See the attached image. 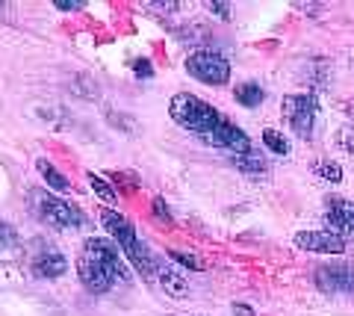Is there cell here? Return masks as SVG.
<instances>
[{"instance_id":"obj_1","label":"cell","mask_w":354,"mask_h":316,"mask_svg":"<svg viewBox=\"0 0 354 316\" xmlns=\"http://www.w3.org/2000/svg\"><path fill=\"white\" fill-rule=\"evenodd\" d=\"M77 275L88 292H109L115 284H127L130 272L124 254L113 239H86L80 257H77Z\"/></svg>"},{"instance_id":"obj_2","label":"cell","mask_w":354,"mask_h":316,"mask_svg":"<svg viewBox=\"0 0 354 316\" xmlns=\"http://www.w3.org/2000/svg\"><path fill=\"white\" fill-rule=\"evenodd\" d=\"M97 216H101V225L106 227V234L113 236V243L121 248V254H124L127 263L136 269L145 281H151V278H153V269H157V257H153L151 248L139 239L136 227L127 222V216L109 210V207H104V210L97 213Z\"/></svg>"},{"instance_id":"obj_3","label":"cell","mask_w":354,"mask_h":316,"mask_svg":"<svg viewBox=\"0 0 354 316\" xmlns=\"http://www.w3.org/2000/svg\"><path fill=\"white\" fill-rule=\"evenodd\" d=\"M169 113L183 130H192V133H201V136H207L209 130L221 122V113L216 106L201 101V97L192 92H177L169 104Z\"/></svg>"},{"instance_id":"obj_4","label":"cell","mask_w":354,"mask_h":316,"mask_svg":"<svg viewBox=\"0 0 354 316\" xmlns=\"http://www.w3.org/2000/svg\"><path fill=\"white\" fill-rule=\"evenodd\" d=\"M30 204H32V213H36L41 222H48L50 227H57V231H71V227H80L86 222L80 207L59 198V195L30 189Z\"/></svg>"},{"instance_id":"obj_5","label":"cell","mask_w":354,"mask_h":316,"mask_svg":"<svg viewBox=\"0 0 354 316\" xmlns=\"http://www.w3.org/2000/svg\"><path fill=\"white\" fill-rule=\"evenodd\" d=\"M186 71L189 77L207 86H225L230 80V62L225 53H218L213 48H198L186 57Z\"/></svg>"},{"instance_id":"obj_6","label":"cell","mask_w":354,"mask_h":316,"mask_svg":"<svg viewBox=\"0 0 354 316\" xmlns=\"http://www.w3.org/2000/svg\"><path fill=\"white\" fill-rule=\"evenodd\" d=\"M283 118L290 122L292 133L298 139H313L316 133V115H319V104L313 95H286L281 104Z\"/></svg>"},{"instance_id":"obj_7","label":"cell","mask_w":354,"mask_h":316,"mask_svg":"<svg viewBox=\"0 0 354 316\" xmlns=\"http://www.w3.org/2000/svg\"><path fill=\"white\" fill-rule=\"evenodd\" d=\"M207 139V145H213V148H225L230 151V154H245V151H251V139L245 130H239L230 118L221 115V122L209 130V133L204 136Z\"/></svg>"},{"instance_id":"obj_8","label":"cell","mask_w":354,"mask_h":316,"mask_svg":"<svg viewBox=\"0 0 354 316\" xmlns=\"http://www.w3.org/2000/svg\"><path fill=\"white\" fill-rule=\"evenodd\" d=\"M316 287L322 292H354V269L346 263H325L316 269Z\"/></svg>"},{"instance_id":"obj_9","label":"cell","mask_w":354,"mask_h":316,"mask_svg":"<svg viewBox=\"0 0 354 316\" xmlns=\"http://www.w3.org/2000/svg\"><path fill=\"white\" fill-rule=\"evenodd\" d=\"M325 222L330 227V234H337L339 239L354 236V201L328 198V204H325Z\"/></svg>"},{"instance_id":"obj_10","label":"cell","mask_w":354,"mask_h":316,"mask_svg":"<svg viewBox=\"0 0 354 316\" xmlns=\"http://www.w3.org/2000/svg\"><path fill=\"white\" fill-rule=\"evenodd\" d=\"M295 245L313 254H342L346 252V239H339L330 231H298Z\"/></svg>"},{"instance_id":"obj_11","label":"cell","mask_w":354,"mask_h":316,"mask_svg":"<svg viewBox=\"0 0 354 316\" xmlns=\"http://www.w3.org/2000/svg\"><path fill=\"white\" fill-rule=\"evenodd\" d=\"M68 272V257L62 252H57L53 245H41L36 254H32V275L36 278H59Z\"/></svg>"},{"instance_id":"obj_12","label":"cell","mask_w":354,"mask_h":316,"mask_svg":"<svg viewBox=\"0 0 354 316\" xmlns=\"http://www.w3.org/2000/svg\"><path fill=\"white\" fill-rule=\"evenodd\" d=\"M153 278L160 281V287L169 292L171 299H186V296H189V284H186V278L180 275V272L171 269V263H160V260H157Z\"/></svg>"},{"instance_id":"obj_13","label":"cell","mask_w":354,"mask_h":316,"mask_svg":"<svg viewBox=\"0 0 354 316\" xmlns=\"http://www.w3.org/2000/svg\"><path fill=\"white\" fill-rule=\"evenodd\" d=\"M234 166L242 171V174H251V178H263V174H269V160H266L257 148L245 151V154H234Z\"/></svg>"},{"instance_id":"obj_14","label":"cell","mask_w":354,"mask_h":316,"mask_svg":"<svg viewBox=\"0 0 354 316\" xmlns=\"http://www.w3.org/2000/svg\"><path fill=\"white\" fill-rule=\"evenodd\" d=\"M36 169H39V174H41V180L48 183V187L53 189V192H68L71 189V183H68V178H65V174L53 166V162H48V160H39L36 162Z\"/></svg>"},{"instance_id":"obj_15","label":"cell","mask_w":354,"mask_h":316,"mask_svg":"<svg viewBox=\"0 0 354 316\" xmlns=\"http://www.w3.org/2000/svg\"><path fill=\"white\" fill-rule=\"evenodd\" d=\"M234 97H236V104H242V106H248V110H254V106H260V104H263L266 92H263V86H260V83L248 80V83H239V86H236V89H234Z\"/></svg>"},{"instance_id":"obj_16","label":"cell","mask_w":354,"mask_h":316,"mask_svg":"<svg viewBox=\"0 0 354 316\" xmlns=\"http://www.w3.org/2000/svg\"><path fill=\"white\" fill-rule=\"evenodd\" d=\"M71 92L80 95L83 101H97V97H101V86H97L95 77H88V74H77L71 80Z\"/></svg>"},{"instance_id":"obj_17","label":"cell","mask_w":354,"mask_h":316,"mask_svg":"<svg viewBox=\"0 0 354 316\" xmlns=\"http://www.w3.org/2000/svg\"><path fill=\"white\" fill-rule=\"evenodd\" d=\"M263 145L269 148L272 154H278V157L290 154V139H286L281 130H274V127H266V130H263Z\"/></svg>"},{"instance_id":"obj_18","label":"cell","mask_w":354,"mask_h":316,"mask_svg":"<svg viewBox=\"0 0 354 316\" xmlns=\"http://www.w3.org/2000/svg\"><path fill=\"white\" fill-rule=\"evenodd\" d=\"M86 178H88V187L95 189V195H97L101 201H106V204L118 201V192H115V187H113V183H109L106 178H101V174H95V171H88Z\"/></svg>"},{"instance_id":"obj_19","label":"cell","mask_w":354,"mask_h":316,"mask_svg":"<svg viewBox=\"0 0 354 316\" xmlns=\"http://www.w3.org/2000/svg\"><path fill=\"white\" fill-rule=\"evenodd\" d=\"M106 122H109V127L124 130V133H133V130H136V118L127 115V113H118V110H106Z\"/></svg>"},{"instance_id":"obj_20","label":"cell","mask_w":354,"mask_h":316,"mask_svg":"<svg viewBox=\"0 0 354 316\" xmlns=\"http://www.w3.org/2000/svg\"><path fill=\"white\" fill-rule=\"evenodd\" d=\"M21 236L15 231V225H9L6 219H0V252H9V248H18Z\"/></svg>"},{"instance_id":"obj_21","label":"cell","mask_w":354,"mask_h":316,"mask_svg":"<svg viewBox=\"0 0 354 316\" xmlns=\"http://www.w3.org/2000/svg\"><path fill=\"white\" fill-rule=\"evenodd\" d=\"M316 174H319V178H325V180H330V183L342 180V169L337 166L334 160H319L316 162Z\"/></svg>"},{"instance_id":"obj_22","label":"cell","mask_w":354,"mask_h":316,"mask_svg":"<svg viewBox=\"0 0 354 316\" xmlns=\"http://www.w3.org/2000/svg\"><path fill=\"white\" fill-rule=\"evenodd\" d=\"M169 257L174 260V263H180V266H186V269H192V272H201V269H204V263H201V260H198L195 254L177 252V248H171V252H169Z\"/></svg>"},{"instance_id":"obj_23","label":"cell","mask_w":354,"mask_h":316,"mask_svg":"<svg viewBox=\"0 0 354 316\" xmlns=\"http://www.w3.org/2000/svg\"><path fill=\"white\" fill-rule=\"evenodd\" d=\"M130 68H133V74L136 77H142V80H151L153 77V62L148 59V57H136L130 62Z\"/></svg>"},{"instance_id":"obj_24","label":"cell","mask_w":354,"mask_h":316,"mask_svg":"<svg viewBox=\"0 0 354 316\" xmlns=\"http://www.w3.org/2000/svg\"><path fill=\"white\" fill-rule=\"evenodd\" d=\"M337 142H339L342 151H348V154L354 157V130H351V127H342V130H339V133H337Z\"/></svg>"},{"instance_id":"obj_25","label":"cell","mask_w":354,"mask_h":316,"mask_svg":"<svg viewBox=\"0 0 354 316\" xmlns=\"http://www.w3.org/2000/svg\"><path fill=\"white\" fill-rule=\"evenodd\" d=\"M153 216H157V222H162V225H171V210L165 207V201L162 198H153Z\"/></svg>"},{"instance_id":"obj_26","label":"cell","mask_w":354,"mask_h":316,"mask_svg":"<svg viewBox=\"0 0 354 316\" xmlns=\"http://www.w3.org/2000/svg\"><path fill=\"white\" fill-rule=\"evenodd\" d=\"M53 6H57L59 12H80L86 6V0H53Z\"/></svg>"},{"instance_id":"obj_27","label":"cell","mask_w":354,"mask_h":316,"mask_svg":"<svg viewBox=\"0 0 354 316\" xmlns=\"http://www.w3.org/2000/svg\"><path fill=\"white\" fill-rule=\"evenodd\" d=\"M207 9H209V12H213V15H218V18H230V6L227 3H221V0H213V3H207Z\"/></svg>"},{"instance_id":"obj_28","label":"cell","mask_w":354,"mask_h":316,"mask_svg":"<svg viewBox=\"0 0 354 316\" xmlns=\"http://www.w3.org/2000/svg\"><path fill=\"white\" fill-rule=\"evenodd\" d=\"M234 313L236 316H254V310L248 308V304H234Z\"/></svg>"},{"instance_id":"obj_29","label":"cell","mask_w":354,"mask_h":316,"mask_svg":"<svg viewBox=\"0 0 354 316\" xmlns=\"http://www.w3.org/2000/svg\"><path fill=\"white\" fill-rule=\"evenodd\" d=\"M0 12H3V3H0Z\"/></svg>"}]
</instances>
